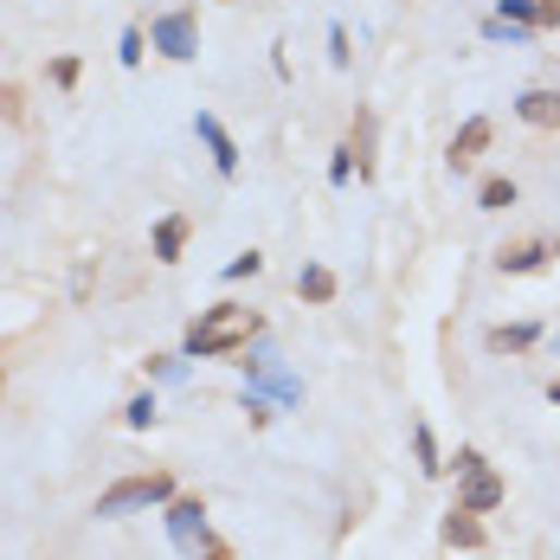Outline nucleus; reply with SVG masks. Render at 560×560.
Instances as JSON below:
<instances>
[{"instance_id": "1", "label": "nucleus", "mask_w": 560, "mask_h": 560, "mask_svg": "<svg viewBox=\"0 0 560 560\" xmlns=\"http://www.w3.org/2000/svg\"><path fill=\"white\" fill-rule=\"evenodd\" d=\"M265 322H258V309H239V303H219V309H207L194 329H187V354L194 361H219V354H232L239 342H252Z\"/></svg>"}, {"instance_id": "2", "label": "nucleus", "mask_w": 560, "mask_h": 560, "mask_svg": "<svg viewBox=\"0 0 560 560\" xmlns=\"http://www.w3.org/2000/svg\"><path fill=\"white\" fill-rule=\"evenodd\" d=\"M155 502H174V477L168 471H142V477H123L97 496V515H136V509H155Z\"/></svg>"}, {"instance_id": "3", "label": "nucleus", "mask_w": 560, "mask_h": 560, "mask_svg": "<svg viewBox=\"0 0 560 560\" xmlns=\"http://www.w3.org/2000/svg\"><path fill=\"white\" fill-rule=\"evenodd\" d=\"M155 46H161V59H174V65L200 59V26H194V13H187V7L161 13V20H155Z\"/></svg>"}, {"instance_id": "4", "label": "nucleus", "mask_w": 560, "mask_h": 560, "mask_svg": "<svg viewBox=\"0 0 560 560\" xmlns=\"http://www.w3.org/2000/svg\"><path fill=\"white\" fill-rule=\"evenodd\" d=\"M168 541H174L181 555H200V548H207V509H200L194 496H174V502H168Z\"/></svg>"}, {"instance_id": "5", "label": "nucleus", "mask_w": 560, "mask_h": 560, "mask_svg": "<svg viewBox=\"0 0 560 560\" xmlns=\"http://www.w3.org/2000/svg\"><path fill=\"white\" fill-rule=\"evenodd\" d=\"M548 258H560V239H528V245H502V258H496V265H502L509 278H528V271H541Z\"/></svg>"}, {"instance_id": "6", "label": "nucleus", "mask_w": 560, "mask_h": 560, "mask_svg": "<svg viewBox=\"0 0 560 560\" xmlns=\"http://www.w3.org/2000/svg\"><path fill=\"white\" fill-rule=\"evenodd\" d=\"M515 117H522L528 130H560V90H548V84L522 90V97H515Z\"/></svg>"}, {"instance_id": "7", "label": "nucleus", "mask_w": 560, "mask_h": 560, "mask_svg": "<svg viewBox=\"0 0 560 560\" xmlns=\"http://www.w3.org/2000/svg\"><path fill=\"white\" fill-rule=\"evenodd\" d=\"M194 130H200V142H207V148H212V168H219V174L232 181V174H239V142L226 136V123H219V117H207V110H200V117H194Z\"/></svg>"}, {"instance_id": "8", "label": "nucleus", "mask_w": 560, "mask_h": 560, "mask_svg": "<svg viewBox=\"0 0 560 560\" xmlns=\"http://www.w3.org/2000/svg\"><path fill=\"white\" fill-rule=\"evenodd\" d=\"M490 117H471V123H464V130H458V142H451V168H458V174H464V168H471V161H477V155H484V148H490Z\"/></svg>"}, {"instance_id": "9", "label": "nucleus", "mask_w": 560, "mask_h": 560, "mask_svg": "<svg viewBox=\"0 0 560 560\" xmlns=\"http://www.w3.org/2000/svg\"><path fill=\"white\" fill-rule=\"evenodd\" d=\"M496 502H502V477H496V471H471V477H464V502H458V509L484 515V509H496Z\"/></svg>"}, {"instance_id": "10", "label": "nucleus", "mask_w": 560, "mask_h": 560, "mask_svg": "<svg viewBox=\"0 0 560 560\" xmlns=\"http://www.w3.org/2000/svg\"><path fill=\"white\" fill-rule=\"evenodd\" d=\"M181 245H187V212H168V219L155 226V258H161V265H181Z\"/></svg>"}, {"instance_id": "11", "label": "nucleus", "mask_w": 560, "mask_h": 560, "mask_svg": "<svg viewBox=\"0 0 560 560\" xmlns=\"http://www.w3.org/2000/svg\"><path fill=\"white\" fill-rule=\"evenodd\" d=\"M438 535H445V541H451V548H484V522H477V515H471V509H451V515H445V528H438Z\"/></svg>"}, {"instance_id": "12", "label": "nucleus", "mask_w": 560, "mask_h": 560, "mask_svg": "<svg viewBox=\"0 0 560 560\" xmlns=\"http://www.w3.org/2000/svg\"><path fill=\"white\" fill-rule=\"evenodd\" d=\"M296 296H303V303H336V271H329V265H303Z\"/></svg>"}, {"instance_id": "13", "label": "nucleus", "mask_w": 560, "mask_h": 560, "mask_svg": "<svg viewBox=\"0 0 560 560\" xmlns=\"http://www.w3.org/2000/svg\"><path fill=\"white\" fill-rule=\"evenodd\" d=\"M515 200H522V187H515L509 174H490V181L477 187V207H484V212H509Z\"/></svg>"}, {"instance_id": "14", "label": "nucleus", "mask_w": 560, "mask_h": 560, "mask_svg": "<svg viewBox=\"0 0 560 560\" xmlns=\"http://www.w3.org/2000/svg\"><path fill=\"white\" fill-rule=\"evenodd\" d=\"M535 336H541L535 322H502V329H490L484 342H490V354H515V349H528Z\"/></svg>"}, {"instance_id": "15", "label": "nucleus", "mask_w": 560, "mask_h": 560, "mask_svg": "<svg viewBox=\"0 0 560 560\" xmlns=\"http://www.w3.org/2000/svg\"><path fill=\"white\" fill-rule=\"evenodd\" d=\"M413 451H419V471L425 477H438V471H445V464H438V445H431V425H413Z\"/></svg>"}, {"instance_id": "16", "label": "nucleus", "mask_w": 560, "mask_h": 560, "mask_svg": "<svg viewBox=\"0 0 560 560\" xmlns=\"http://www.w3.org/2000/svg\"><path fill=\"white\" fill-rule=\"evenodd\" d=\"M496 13L515 20V26H535V0H496Z\"/></svg>"}, {"instance_id": "17", "label": "nucleus", "mask_w": 560, "mask_h": 560, "mask_svg": "<svg viewBox=\"0 0 560 560\" xmlns=\"http://www.w3.org/2000/svg\"><path fill=\"white\" fill-rule=\"evenodd\" d=\"M349 174H354V142L336 148V161H329V181H336V187H349Z\"/></svg>"}, {"instance_id": "18", "label": "nucleus", "mask_w": 560, "mask_h": 560, "mask_svg": "<svg viewBox=\"0 0 560 560\" xmlns=\"http://www.w3.org/2000/svg\"><path fill=\"white\" fill-rule=\"evenodd\" d=\"M258 271H265V258H258V252H239V258L226 265V278H258Z\"/></svg>"}, {"instance_id": "19", "label": "nucleus", "mask_w": 560, "mask_h": 560, "mask_svg": "<svg viewBox=\"0 0 560 560\" xmlns=\"http://www.w3.org/2000/svg\"><path fill=\"white\" fill-rule=\"evenodd\" d=\"M329 65L336 71L349 65V33H342V26H329Z\"/></svg>"}, {"instance_id": "20", "label": "nucleus", "mask_w": 560, "mask_h": 560, "mask_svg": "<svg viewBox=\"0 0 560 560\" xmlns=\"http://www.w3.org/2000/svg\"><path fill=\"white\" fill-rule=\"evenodd\" d=\"M0 117H7V123H20V117H26V110H20V90H13V84H0Z\"/></svg>"}, {"instance_id": "21", "label": "nucleus", "mask_w": 560, "mask_h": 560, "mask_svg": "<svg viewBox=\"0 0 560 560\" xmlns=\"http://www.w3.org/2000/svg\"><path fill=\"white\" fill-rule=\"evenodd\" d=\"M130 425H136V431H142V425H155V400H148V393L130 400Z\"/></svg>"}, {"instance_id": "22", "label": "nucleus", "mask_w": 560, "mask_h": 560, "mask_svg": "<svg viewBox=\"0 0 560 560\" xmlns=\"http://www.w3.org/2000/svg\"><path fill=\"white\" fill-rule=\"evenodd\" d=\"M535 26H560V0H535Z\"/></svg>"}, {"instance_id": "23", "label": "nucleus", "mask_w": 560, "mask_h": 560, "mask_svg": "<svg viewBox=\"0 0 560 560\" xmlns=\"http://www.w3.org/2000/svg\"><path fill=\"white\" fill-rule=\"evenodd\" d=\"M123 65H142V33H136V26L123 33Z\"/></svg>"}, {"instance_id": "24", "label": "nucleus", "mask_w": 560, "mask_h": 560, "mask_svg": "<svg viewBox=\"0 0 560 560\" xmlns=\"http://www.w3.org/2000/svg\"><path fill=\"white\" fill-rule=\"evenodd\" d=\"M52 84H77V59H59L52 65Z\"/></svg>"}, {"instance_id": "25", "label": "nucleus", "mask_w": 560, "mask_h": 560, "mask_svg": "<svg viewBox=\"0 0 560 560\" xmlns=\"http://www.w3.org/2000/svg\"><path fill=\"white\" fill-rule=\"evenodd\" d=\"M207 560H232V548H219V541H207Z\"/></svg>"}, {"instance_id": "26", "label": "nucleus", "mask_w": 560, "mask_h": 560, "mask_svg": "<svg viewBox=\"0 0 560 560\" xmlns=\"http://www.w3.org/2000/svg\"><path fill=\"white\" fill-rule=\"evenodd\" d=\"M548 400H555V406H560V380H555V387H548Z\"/></svg>"}]
</instances>
